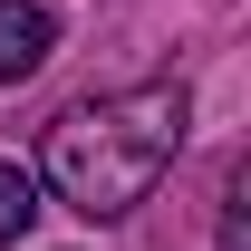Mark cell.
<instances>
[{
	"instance_id": "4",
	"label": "cell",
	"mask_w": 251,
	"mask_h": 251,
	"mask_svg": "<svg viewBox=\"0 0 251 251\" xmlns=\"http://www.w3.org/2000/svg\"><path fill=\"white\" fill-rule=\"evenodd\" d=\"M242 174H251L242 155L222 164V251H251V222H242Z\"/></svg>"
},
{
	"instance_id": "3",
	"label": "cell",
	"mask_w": 251,
	"mask_h": 251,
	"mask_svg": "<svg viewBox=\"0 0 251 251\" xmlns=\"http://www.w3.org/2000/svg\"><path fill=\"white\" fill-rule=\"evenodd\" d=\"M29 222H39V174L20 155H0V251L29 242Z\"/></svg>"
},
{
	"instance_id": "2",
	"label": "cell",
	"mask_w": 251,
	"mask_h": 251,
	"mask_svg": "<svg viewBox=\"0 0 251 251\" xmlns=\"http://www.w3.org/2000/svg\"><path fill=\"white\" fill-rule=\"evenodd\" d=\"M49 49H58V10H49V0H0V87L39 77Z\"/></svg>"
},
{
	"instance_id": "1",
	"label": "cell",
	"mask_w": 251,
	"mask_h": 251,
	"mask_svg": "<svg viewBox=\"0 0 251 251\" xmlns=\"http://www.w3.org/2000/svg\"><path fill=\"white\" fill-rule=\"evenodd\" d=\"M184 126H193V87L184 77H145V87L116 97H77L68 116H49L39 135V193H58L77 222H126L155 203V184L184 155Z\"/></svg>"
}]
</instances>
